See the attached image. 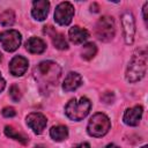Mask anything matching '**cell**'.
I'll return each mask as SVG.
<instances>
[{
	"instance_id": "cell-4",
	"label": "cell",
	"mask_w": 148,
	"mask_h": 148,
	"mask_svg": "<svg viewBox=\"0 0 148 148\" xmlns=\"http://www.w3.org/2000/svg\"><path fill=\"white\" fill-rule=\"evenodd\" d=\"M110 128H111V123L109 117L102 112H98L90 118L87 126V132L90 136L101 138L104 136L110 131Z\"/></svg>"
},
{
	"instance_id": "cell-16",
	"label": "cell",
	"mask_w": 148,
	"mask_h": 148,
	"mask_svg": "<svg viewBox=\"0 0 148 148\" xmlns=\"http://www.w3.org/2000/svg\"><path fill=\"white\" fill-rule=\"evenodd\" d=\"M50 136L57 141V142H60V141H64L67 139L68 136V130L66 126L64 125H57V126H52L51 130H50Z\"/></svg>"
},
{
	"instance_id": "cell-14",
	"label": "cell",
	"mask_w": 148,
	"mask_h": 148,
	"mask_svg": "<svg viewBox=\"0 0 148 148\" xmlns=\"http://www.w3.org/2000/svg\"><path fill=\"white\" fill-rule=\"evenodd\" d=\"M68 37L74 44H82L89 38V32L87 29H83L79 25H74L68 31Z\"/></svg>"
},
{
	"instance_id": "cell-23",
	"label": "cell",
	"mask_w": 148,
	"mask_h": 148,
	"mask_svg": "<svg viewBox=\"0 0 148 148\" xmlns=\"http://www.w3.org/2000/svg\"><path fill=\"white\" fill-rule=\"evenodd\" d=\"M101 99L104 102V103H106V104H110V103H113V99H114V96H113V94L112 92H110V91H106L102 97H101Z\"/></svg>"
},
{
	"instance_id": "cell-8",
	"label": "cell",
	"mask_w": 148,
	"mask_h": 148,
	"mask_svg": "<svg viewBox=\"0 0 148 148\" xmlns=\"http://www.w3.org/2000/svg\"><path fill=\"white\" fill-rule=\"evenodd\" d=\"M121 24H123V31H124V38L125 43L127 45H131L134 40V34H135V23L134 17L131 12H125L121 15Z\"/></svg>"
},
{
	"instance_id": "cell-18",
	"label": "cell",
	"mask_w": 148,
	"mask_h": 148,
	"mask_svg": "<svg viewBox=\"0 0 148 148\" xmlns=\"http://www.w3.org/2000/svg\"><path fill=\"white\" fill-rule=\"evenodd\" d=\"M97 53V46L94 43H86L81 50V57L84 60H91Z\"/></svg>"
},
{
	"instance_id": "cell-19",
	"label": "cell",
	"mask_w": 148,
	"mask_h": 148,
	"mask_svg": "<svg viewBox=\"0 0 148 148\" xmlns=\"http://www.w3.org/2000/svg\"><path fill=\"white\" fill-rule=\"evenodd\" d=\"M15 22V13L12 9H6L0 14V24L2 27H10Z\"/></svg>"
},
{
	"instance_id": "cell-6",
	"label": "cell",
	"mask_w": 148,
	"mask_h": 148,
	"mask_svg": "<svg viewBox=\"0 0 148 148\" xmlns=\"http://www.w3.org/2000/svg\"><path fill=\"white\" fill-rule=\"evenodd\" d=\"M21 40H22L21 34L14 29H9L0 34V43L7 52H13L17 50L21 44Z\"/></svg>"
},
{
	"instance_id": "cell-28",
	"label": "cell",
	"mask_w": 148,
	"mask_h": 148,
	"mask_svg": "<svg viewBox=\"0 0 148 148\" xmlns=\"http://www.w3.org/2000/svg\"><path fill=\"white\" fill-rule=\"evenodd\" d=\"M104 148H120V147H118V146L114 145V143H109V145H106Z\"/></svg>"
},
{
	"instance_id": "cell-22",
	"label": "cell",
	"mask_w": 148,
	"mask_h": 148,
	"mask_svg": "<svg viewBox=\"0 0 148 148\" xmlns=\"http://www.w3.org/2000/svg\"><path fill=\"white\" fill-rule=\"evenodd\" d=\"M1 113H2V116L6 117V118H12V117H14V116L16 114V111H15V109L12 108V106H6V108L2 109Z\"/></svg>"
},
{
	"instance_id": "cell-20",
	"label": "cell",
	"mask_w": 148,
	"mask_h": 148,
	"mask_svg": "<svg viewBox=\"0 0 148 148\" xmlns=\"http://www.w3.org/2000/svg\"><path fill=\"white\" fill-rule=\"evenodd\" d=\"M52 43H53L54 47L58 50H67L68 49L67 40L65 39L64 35H61V34H54L52 37Z\"/></svg>"
},
{
	"instance_id": "cell-7",
	"label": "cell",
	"mask_w": 148,
	"mask_h": 148,
	"mask_svg": "<svg viewBox=\"0 0 148 148\" xmlns=\"http://www.w3.org/2000/svg\"><path fill=\"white\" fill-rule=\"evenodd\" d=\"M74 16V7L71 2H60L54 10V21L60 25H68Z\"/></svg>"
},
{
	"instance_id": "cell-9",
	"label": "cell",
	"mask_w": 148,
	"mask_h": 148,
	"mask_svg": "<svg viewBox=\"0 0 148 148\" xmlns=\"http://www.w3.org/2000/svg\"><path fill=\"white\" fill-rule=\"evenodd\" d=\"M25 121H27V125L34 131V133L36 134H42L43 131L45 130L46 127V124H47V119L46 117L43 114V113H39V112H32V113H29L25 118Z\"/></svg>"
},
{
	"instance_id": "cell-31",
	"label": "cell",
	"mask_w": 148,
	"mask_h": 148,
	"mask_svg": "<svg viewBox=\"0 0 148 148\" xmlns=\"http://www.w3.org/2000/svg\"><path fill=\"white\" fill-rule=\"evenodd\" d=\"M2 60V54H1V52H0V61Z\"/></svg>"
},
{
	"instance_id": "cell-5",
	"label": "cell",
	"mask_w": 148,
	"mask_h": 148,
	"mask_svg": "<svg viewBox=\"0 0 148 148\" xmlns=\"http://www.w3.org/2000/svg\"><path fill=\"white\" fill-rule=\"evenodd\" d=\"M95 32H96V37L102 42L112 40L116 34V25L113 18L108 15L102 16L96 23Z\"/></svg>"
},
{
	"instance_id": "cell-13",
	"label": "cell",
	"mask_w": 148,
	"mask_h": 148,
	"mask_svg": "<svg viewBox=\"0 0 148 148\" xmlns=\"http://www.w3.org/2000/svg\"><path fill=\"white\" fill-rule=\"evenodd\" d=\"M81 84H82V76L76 72H69L62 82V89L65 91H74Z\"/></svg>"
},
{
	"instance_id": "cell-12",
	"label": "cell",
	"mask_w": 148,
	"mask_h": 148,
	"mask_svg": "<svg viewBox=\"0 0 148 148\" xmlns=\"http://www.w3.org/2000/svg\"><path fill=\"white\" fill-rule=\"evenodd\" d=\"M50 2L46 0H37L32 2L31 15L37 21H44L49 14Z\"/></svg>"
},
{
	"instance_id": "cell-26",
	"label": "cell",
	"mask_w": 148,
	"mask_h": 148,
	"mask_svg": "<svg viewBox=\"0 0 148 148\" xmlns=\"http://www.w3.org/2000/svg\"><path fill=\"white\" fill-rule=\"evenodd\" d=\"M75 148H90V145H89V143H87V142H83V143L77 145Z\"/></svg>"
},
{
	"instance_id": "cell-21",
	"label": "cell",
	"mask_w": 148,
	"mask_h": 148,
	"mask_svg": "<svg viewBox=\"0 0 148 148\" xmlns=\"http://www.w3.org/2000/svg\"><path fill=\"white\" fill-rule=\"evenodd\" d=\"M9 96H10V98H12L14 102H20V99H21V97H22V94H21L20 88H18L16 84H13V86L9 88Z\"/></svg>"
},
{
	"instance_id": "cell-2",
	"label": "cell",
	"mask_w": 148,
	"mask_h": 148,
	"mask_svg": "<svg viewBox=\"0 0 148 148\" xmlns=\"http://www.w3.org/2000/svg\"><path fill=\"white\" fill-rule=\"evenodd\" d=\"M147 71V50L146 47L138 49L132 56L128 66L126 68L125 77L130 83L140 81Z\"/></svg>"
},
{
	"instance_id": "cell-17",
	"label": "cell",
	"mask_w": 148,
	"mask_h": 148,
	"mask_svg": "<svg viewBox=\"0 0 148 148\" xmlns=\"http://www.w3.org/2000/svg\"><path fill=\"white\" fill-rule=\"evenodd\" d=\"M5 134H6L8 138L14 139V140H16V141H18V142H21V143H23V145H27V143L29 142L28 136H25V135L22 134V133H18L13 126H6V127H5Z\"/></svg>"
},
{
	"instance_id": "cell-3",
	"label": "cell",
	"mask_w": 148,
	"mask_h": 148,
	"mask_svg": "<svg viewBox=\"0 0 148 148\" xmlns=\"http://www.w3.org/2000/svg\"><path fill=\"white\" fill-rule=\"evenodd\" d=\"M91 109V102L87 97H81L79 99H71L65 106L66 116L74 121H80L86 118Z\"/></svg>"
},
{
	"instance_id": "cell-29",
	"label": "cell",
	"mask_w": 148,
	"mask_h": 148,
	"mask_svg": "<svg viewBox=\"0 0 148 148\" xmlns=\"http://www.w3.org/2000/svg\"><path fill=\"white\" fill-rule=\"evenodd\" d=\"M34 148H47V147L44 146V145H37V146H35Z\"/></svg>"
},
{
	"instance_id": "cell-1",
	"label": "cell",
	"mask_w": 148,
	"mask_h": 148,
	"mask_svg": "<svg viewBox=\"0 0 148 148\" xmlns=\"http://www.w3.org/2000/svg\"><path fill=\"white\" fill-rule=\"evenodd\" d=\"M60 74H61L60 66L57 62L51 61V60L39 62L34 71V76L36 81L39 84L45 86V87L57 86Z\"/></svg>"
},
{
	"instance_id": "cell-11",
	"label": "cell",
	"mask_w": 148,
	"mask_h": 148,
	"mask_svg": "<svg viewBox=\"0 0 148 148\" xmlns=\"http://www.w3.org/2000/svg\"><path fill=\"white\" fill-rule=\"evenodd\" d=\"M143 113V109L141 105H135L133 108H130L125 111L124 116H123V120L126 125L128 126H136L139 125L141 117Z\"/></svg>"
},
{
	"instance_id": "cell-24",
	"label": "cell",
	"mask_w": 148,
	"mask_h": 148,
	"mask_svg": "<svg viewBox=\"0 0 148 148\" xmlns=\"http://www.w3.org/2000/svg\"><path fill=\"white\" fill-rule=\"evenodd\" d=\"M147 8H148V2H145L143 8H142V13H143V20H145V22H147Z\"/></svg>"
},
{
	"instance_id": "cell-25",
	"label": "cell",
	"mask_w": 148,
	"mask_h": 148,
	"mask_svg": "<svg viewBox=\"0 0 148 148\" xmlns=\"http://www.w3.org/2000/svg\"><path fill=\"white\" fill-rule=\"evenodd\" d=\"M5 87H6V81H5V79L1 76V73H0V92L5 89Z\"/></svg>"
},
{
	"instance_id": "cell-30",
	"label": "cell",
	"mask_w": 148,
	"mask_h": 148,
	"mask_svg": "<svg viewBox=\"0 0 148 148\" xmlns=\"http://www.w3.org/2000/svg\"><path fill=\"white\" fill-rule=\"evenodd\" d=\"M141 148H148V146H147V145H145V146H142Z\"/></svg>"
},
{
	"instance_id": "cell-15",
	"label": "cell",
	"mask_w": 148,
	"mask_h": 148,
	"mask_svg": "<svg viewBox=\"0 0 148 148\" xmlns=\"http://www.w3.org/2000/svg\"><path fill=\"white\" fill-rule=\"evenodd\" d=\"M25 49L27 51H29L30 53H43L46 49V44L43 39L38 38V37H31L27 40L25 43Z\"/></svg>"
},
{
	"instance_id": "cell-27",
	"label": "cell",
	"mask_w": 148,
	"mask_h": 148,
	"mask_svg": "<svg viewBox=\"0 0 148 148\" xmlns=\"http://www.w3.org/2000/svg\"><path fill=\"white\" fill-rule=\"evenodd\" d=\"M90 8H91L90 10L94 12V13H97V12H98V5H97V3H92V5L90 6Z\"/></svg>"
},
{
	"instance_id": "cell-10",
	"label": "cell",
	"mask_w": 148,
	"mask_h": 148,
	"mask_svg": "<svg viewBox=\"0 0 148 148\" xmlns=\"http://www.w3.org/2000/svg\"><path fill=\"white\" fill-rule=\"evenodd\" d=\"M28 59L22 56H15L9 62V72L14 76H22L28 69Z\"/></svg>"
}]
</instances>
